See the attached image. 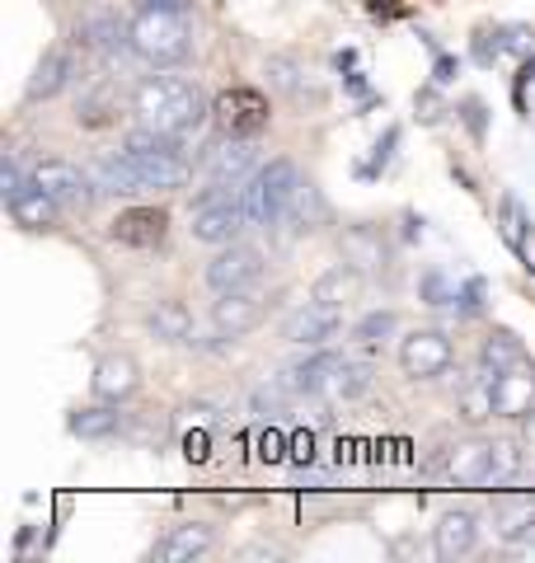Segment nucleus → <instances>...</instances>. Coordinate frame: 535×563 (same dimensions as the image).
<instances>
[{
	"label": "nucleus",
	"mask_w": 535,
	"mask_h": 563,
	"mask_svg": "<svg viewBox=\"0 0 535 563\" xmlns=\"http://www.w3.org/2000/svg\"><path fill=\"white\" fill-rule=\"evenodd\" d=\"M132 113H137V122H146V128H155V132L188 136L211 109H207L203 90L188 76L151 70V76H141L132 85Z\"/></svg>",
	"instance_id": "nucleus-1"
},
{
	"label": "nucleus",
	"mask_w": 535,
	"mask_h": 563,
	"mask_svg": "<svg viewBox=\"0 0 535 563\" xmlns=\"http://www.w3.org/2000/svg\"><path fill=\"white\" fill-rule=\"evenodd\" d=\"M132 47L146 66H178L193 57V24L188 10H155L141 5L132 20Z\"/></svg>",
	"instance_id": "nucleus-2"
},
{
	"label": "nucleus",
	"mask_w": 535,
	"mask_h": 563,
	"mask_svg": "<svg viewBox=\"0 0 535 563\" xmlns=\"http://www.w3.org/2000/svg\"><path fill=\"white\" fill-rule=\"evenodd\" d=\"M301 188V169L277 155V161L259 165V174L240 188V202H244V217H249V231H273V225L287 221V207Z\"/></svg>",
	"instance_id": "nucleus-3"
},
{
	"label": "nucleus",
	"mask_w": 535,
	"mask_h": 563,
	"mask_svg": "<svg viewBox=\"0 0 535 563\" xmlns=\"http://www.w3.org/2000/svg\"><path fill=\"white\" fill-rule=\"evenodd\" d=\"M451 362H456V347L441 329H414L400 339V372L408 380H437L451 372Z\"/></svg>",
	"instance_id": "nucleus-4"
},
{
	"label": "nucleus",
	"mask_w": 535,
	"mask_h": 563,
	"mask_svg": "<svg viewBox=\"0 0 535 563\" xmlns=\"http://www.w3.org/2000/svg\"><path fill=\"white\" fill-rule=\"evenodd\" d=\"M193 240L198 244H217V250H226V244H236L244 231H249V217H244V202L240 192H230V198H211L203 207H193Z\"/></svg>",
	"instance_id": "nucleus-5"
},
{
	"label": "nucleus",
	"mask_w": 535,
	"mask_h": 563,
	"mask_svg": "<svg viewBox=\"0 0 535 563\" xmlns=\"http://www.w3.org/2000/svg\"><path fill=\"white\" fill-rule=\"evenodd\" d=\"M268 99L259 90H249V85H236V90L217 95L211 103V122L221 128V136H259L268 128Z\"/></svg>",
	"instance_id": "nucleus-6"
},
{
	"label": "nucleus",
	"mask_w": 535,
	"mask_h": 563,
	"mask_svg": "<svg viewBox=\"0 0 535 563\" xmlns=\"http://www.w3.org/2000/svg\"><path fill=\"white\" fill-rule=\"evenodd\" d=\"M263 250H254V244H226V250L207 263V287L211 291H249V287H259L263 282Z\"/></svg>",
	"instance_id": "nucleus-7"
},
{
	"label": "nucleus",
	"mask_w": 535,
	"mask_h": 563,
	"mask_svg": "<svg viewBox=\"0 0 535 563\" xmlns=\"http://www.w3.org/2000/svg\"><path fill=\"white\" fill-rule=\"evenodd\" d=\"M33 179H39L52 198L62 202V211H89V207H95V198H99L89 169L70 165V161H39V165H33Z\"/></svg>",
	"instance_id": "nucleus-8"
},
{
	"label": "nucleus",
	"mask_w": 535,
	"mask_h": 563,
	"mask_svg": "<svg viewBox=\"0 0 535 563\" xmlns=\"http://www.w3.org/2000/svg\"><path fill=\"white\" fill-rule=\"evenodd\" d=\"M203 169H207L211 184L244 188L259 174V146H254V136H221L217 146L207 151V165Z\"/></svg>",
	"instance_id": "nucleus-9"
},
{
	"label": "nucleus",
	"mask_w": 535,
	"mask_h": 563,
	"mask_svg": "<svg viewBox=\"0 0 535 563\" xmlns=\"http://www.w3.org/2000/svg\"><path fill=\"white\" fill-rule=\"evenodd\" d=\"M76 43H80L85 52H95L99 62L137 57V47H132V24H122L118 14H109V10L85 14V20L76 24Z\"/></svg>",
	"instance_id": "nucleus-10"
},
{
	"label": "nucleus",
	"mask_w": 535,
	"mask_h": 563,
	"mask_svg": "<svg viewBox=\"0 0 535 563\" xmlns=\"http://www.w3.org/2000/svg\"><path fill=\"white\" fill-rule=\"evenodd\" d=\"M489 465H493V437H466V442L446 446L441 474L456 488H489Z\"/></svg>",
	"instance_id": "nucleus-11"
},
{
	"label": "nucleus",
	"mask_w": 535,
	"mask_h": 563,
	"mask_svg": "<svg viewBox=\"0 0 535 563\" xmlns=\"http://www.w3.org/2000/svg\"><path fill=\"white\" fill-rule=\"evenodd\" d=\"M343 329V310L325 306V301H306L301 310H292V320L282 324V339L296 347H329Z\"/></svg>",
	"instance_id": "nucleus-12"
},
{
	"label": "nucleus",
	"mask_w": 535,
	"mask_h": 563,
	"mask_svg": "<svg viewBox=\"0 0 535 563\" xmlns=\"http://www.w3.org/2000/svg\"><path fill=\"white\" fill-rule=\"evenodd\" d=\"M165 235H170L165 207H128V211H118L109 225V240L128 244V250H155V244H165Z\"/></svg>",
	"instance_id": "nucleus-13"
},
{
	"label": "nucleus",
	"mask_w": 535,
	"mask_h": 563,
	"mask_svg": "<svg viewBox=\"0 0 535 563\" xmlns=\"http://www.w3.org/2000/svg\"><path fill=\"white\" fill-rule=\"evenodd\" d=\"M6 207H10L14 225H24V231H33V235H39V231H57V221H62V202L52 198V192L33 179V174L10 192Z\"/></svg>",
	"instance_id": "nucleus-14"
},
{
	"label": "nucleus",
	"mask_w": 535,
	"mask_h": 563,
	"mask_svg": "<svg viewBox=\"0 0 535 563\" xmlns=\"http://www.w3.org/2000/svg\"><path fill=\"white\" fill-rule=\"evenodd\" d=\"M493 404H498V418H512V422L535 413V362L531 357L507 366V372L493 380Z\"/></svg>",
	"instance_id": "nucleus-15"
},
{
	"label": "nucleus",
	"mask_w": 535,
	"mask_h": 563,
	"mask_svg": "<svg viewBox=\"0 0 535 563\" xmlns=\"http://www.w3.org/2000/svg\"><path fill=\"white\" fill-rule=\"evenodd\" d=\"M263 320V296L249 287V291H221L217 306H211V324H217L221 339H240Z\"/></svg>",
	"instance_id": "nucleus-16"
},
{
	"label": "nucleus",
	"mask_w": 535,
	"mask_h": 563,
	"mask_svg": "<svg viewBox=\"0 0 535 563\" xmlns=\"http://www.w3.org/2000/svg\"><path fill=\"white\" fill-rule=\"evenodd\" d=\"M474 544H479V517L470 507H451V512L437 517V526H433L437 559H466V554H474Z\"/></svg>",
	"instance_id": "nucleus-17"
},
{
	"label": "nucleus",
	"mask_w": 535,
	"mask_h": 563,
	"mask_svg": "<svg viewBox=\"0 0 535 563\" xmlns=\"http://www.w3.org/2000/svg\"><path fill=\"white\" fill-rule=\"evenodd\" d=\"M211 544H217V531H211L207 521H184V526H170V531L155 540V559L160 563H193V559L211 554Z\"/></svg>",
	"instance_id": "nucleus-18"
},
{
	"label": "nucleus",
	"mask_w": 535,
	"mask_h": 563,
	"mask_svg": "<svg viewBox=\"0 0 535 563\" xmlns=\"http://www.w3.org/2000/svg\"><path fill=\"white\" fill-rule=\"evenodd\" d=\"M141 385V366L128 357V352H109L99 366H95V399H109V404H122L132 399Z\"/></svg>",
	"instance_id": "nucleus-19"
},
{
	"label": "nucleus",
	"mask_w": 535,
	"mask_h": 563,
	"mask_svg": "<svg viewBox=\"0 0 535 563\" xmlns=\"http://www.w3.org/2000/svg\"><path fill=\"white\" fill-rule=\"evenodd\" d=\"M76 80V57H70L66 47H52L43 52V62L33 66V76H29V103H39V99H57L66 85Z\"/></svg>",
	"instance_id": "nucleus-20"
},
{
	"label": "nucleus",
	"mask_w": 535,
	"mask_h": 563,
	"mask_svg": "<svg viewBox=\"0 0 535 563\" xmlns=\"http://www.w3.org/2000/svg\"><path fill=\"white\" fill-rule=\"evenodd\" d=\"M338 362H343V352H334V347H306V357L292 362L282 376L292 380L296 395H325V385L338 372Z\"/></svg>",
	"instance_id": "nucleus-21"
},
{
	"label": "nucleus",
	"mask_w": 535,
	"mask_h": 563,
	"mask_svg": "<svg viewBox=\"0 0 535 563\" xmlns=\"http://www.w3.org/2000/svg\"><path fill=\"white\" fill-rule=\"evenodd\" d=\"M66 428H70V437H80V442H109V437L128 428V413H122V404L99 399V404H89V409L70 413Z\"/></svg>",
	"instance_id": "nucleus-22"
},
{
	"label": "nucleus",
	"mask_w": 535,
	"mask_h": 563,
	"mask_svg": "<svg viewBox=\"0 0 535 563\" xmlns=\"http://www.w3.org/2000/svg\"><path fill=\"white\" fill-rule=\"evenodd\" d=\"M526 357V347H522V339H516L512 329H493L489 339H484V347H479V366H474V376H484V380H498L507 372V366H516Z\"/></svg>",
	"instance_id": "nucleus-23"
},
{
	"label": "nucleus",
	"mask_w": 535,
	"mask_h": 563,
	"mask_svg": "<svg viewBox=\"0 0 535 563\" xmlns=\"http://www.w3.org/2000/svg\"><path fill=\"white\" fill-rule=\"evenodd\" d=\"M493 526L503 540H531L535 536V493H512L493 503Z\"/></svg>",
	"instance_id": "nucleus-24"
},
{
	"label": "nucleus",
	"mask_w": 535,
	"mask_h": 563,
	"mask_svg": "<svg viewBox=\"0 0 535 563\" xmlns=\"http://www.w3.org/2000/svg\"><path fill=\"white\" fill-rule=\"evenodd\" d=\"M89 179H95L99 192H118V198H132V192H141L137 174H132V161L122 151H109V155H95V161L85 165Z\"/></svg>",
	"instance_id": "nucleus-25"
},
{
	"label": "nucleus",
	"mask_w": 535,
	"mask_h": 563,
	"mask_svg": "<svg viewBox=\"0 0 535 563\" xmlns=\"http://www.w3.org/2000/svg\"><path fill=\"white\" fill-rule=\"evenodd\" d=\"M146 329L160 343H193V314L184 301H155L146 314Z\"/></svg>",
	"instance_id": "nucleus-26"
},
{
	"label": "nucleus",
	"mask_w": 535,
	"mask_h": 563,
	"mask_svg": "<svg viewBox=\"0 0 535 563\" xmlns=\"http://www.w3.org/2000/svg\"><path fill=\"white\" fill-rule=\"evenodd\" d=\"M371 380H376V372H371L367 362L343 357V362H338V372L329 376V385H325V399H334V404H352V399H362V395L371 390Z\"/></svg>",
	"instance_id": "nucleus-27"
},
{
	"label": "nucleus",
	"mask_w": 535,
	"mask_h": 563,
	"mask_svg": "<svg viewBox=\"0 0 535 563\" xmlns=\"http://www.w3.org/2000/svg\"><path fill=\"white\" fill-rule=\"evenodd\" d=\"M287 225L292 231H319V225H329V202H325V192H319L315 184L296 188V198L287 207Z\"/></svg>",
	"instance_id": "nucleus-28"
},
{
	"label": "nucleus",
	"mask_w": 535,
	"mask_h": 563,
	"mask_svg": "<svg viewBox=\"0 0 535 563\" xmlns=\"http://www.w3.org/2000/svg\"><path fill=\"white\" fill-rule=\"evenodd\" d=\"M352 296H357V263H334V268L310 287V301H325L338 310H343V301H352Z\"/></svg>",
	"instance_id": "nucleus-29"
},
{
	"label": "nucleus",
	"mask_w": 535,
	"mask_h": 563,
	"mask_svg": "<svg viewBox=\"0 0 535 563\" xmlns=\"http://www.w3.org/2000/svg\"><path fill=\"white\" fill-rule=\"evenodd\" d=\"M263 76H268V85H273L277 95H287V99H306L310 95V80H306V70H301V62L296 57H268V66H263Z\"/></svg>",
	"instance_id": "nucleus-30"
},
{
	"label": "nucleus",
	"mask_w": 535,
	"mask_h": 563,
	"mask_svg": "<svg viewBox=\"0 0 535 563\" xmlns=\"http://www.w3.org/2000/svg\"><path fill=\"white\" fill-rule=\"evenodd\" d=\"M460 418H466L470 428H479V422L498 418V404H493V380H484V376H470L466 385H460Z\"/></svg>",
	"instance_id": "nucleus-31"
},
{
	"label": "nucleus",
	"mask_w": 535,
	"mask_h": 563,
	"mask_svg": "<svg viewBox=\"0 0 535 563\" xmlns=\"http://www.w3.org/2000/svg\"><path fill=\"white\" fill-rule=\"evenodd\" d=\"M522 470H526V451H522V442H512V437H498V442H493V465H489V488L512 484Z\"/></svg>",
	"instance_id": "nucleus-32"
},
{
	"label": "nucleus",
	"mask_w": 535,
	"mask_h": 563,
	"mask_svg": "<svg viewBox=\"0 0 535 563\" xmlns=\"http://www.w3.org/2000/svg\"><path fill=\"white\" fill-rule=\"evenodd\" d=\"M395 333H400V314L395 310H371V314L357 320L352 339L357 343H385V339H395Z\"/></svg>",
	"instance_id": "nucleus-33"
},
{
	"label": "nucleus",
	"mask_w": 535,
	"mask_h": 563,
	"mask_svg": "<svg viewBox=\"0 0 535 563\" xmlns=\"http://www.w3.org/2000/svg\"><path fill=\"white\" fill-rule=\"evenodd\" d=\"M522 52H535V33L531 29H503L493 43V57H522Z\"/></svg>",
	"instance_id": "nucleus-34"
},
{
	"label": "nucleus",
	"mask_w": 535,
	"mask_h": 563,
	"mask_svg": "<svg viewBox=\"0 0 535 563\" xmlns=\"http://www.w3.org/2000/svg\"><path fill=\"white\" fill-rule=\"evenodd\" d=\"M503 221H507V244L512 250H522V207H516L512 198L503 202Z\"/></svg>",
	"instance_id": "nucleus-35"
},
{
	"label": "nucleus",
	"mask_w": 535,
	"mask_h": 563,
	"mask_svg": "<svg viewBox=\"0 0 535 563\" xmlns=\"http://www.w3.org/2000/svg\"><path fill=\"white\" fill-rule=\"evenodd\" d=\"M479 296H484V287H479V282H466V291L456 296V301H460V314H479Z\"/></svg>",
	"instance_id": "nucleus-36"
},
{
	"label": "nucleus",
	"mask_w": 535,
	"mask_h": 563,
	"mask_svg": "<svg viewBox=\"0 0 535 563\" xmlns=\"http://www.w3.org/2000/svg\"><path fill=\"white\" fill-rule=\"evenodd\" d=\"M20 184H24V169H20V165H14V161L0 165V188H6V198H10V192L20 188Z\"/></svg>",
	"instance_id": "nucleus-37"
},
{
	"label": "nucleus",
	"mask_w": 535,
	"mask_h": 563,
	"mask_svg": "<svg viewBox=\"0 0 535 563\" xmlns=\"http://www.w3.org/2000/svg\"><path fill=\"white\" fill-rule=\"evenodd\" d=\"M141 5H155V10H188V0H141Z\"/></svg>",
	"instance_id": "nucleus-38"
}]
</instances>
